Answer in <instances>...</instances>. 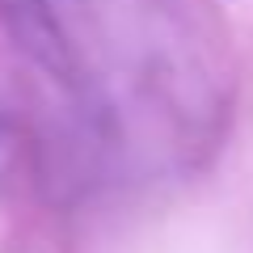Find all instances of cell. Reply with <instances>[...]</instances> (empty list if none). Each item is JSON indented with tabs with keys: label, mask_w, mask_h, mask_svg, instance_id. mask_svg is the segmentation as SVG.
<instances>
[{
	"label": "cell",
	"mask_w": 253,
	"mask_h": 253,
	"mask_svg": "<svg viewBox=\"0 0 253 253\" xmlns=\"http://www.w3.org/2000/svg\"><path fill=\"white\" fill-rule=\"evenodd\" d=\"M0 21L17 42V51L30 55L46 76L63 81L68 89L81 84V63H76V51L55 17L51 0H0Z\"/></svg>",
	"instance_id": "obj_1"
},
{
	"label": "cell",
	"mask_w": 253,
	"mask_h": 253,
	"mask_svg": "<svg viewBox=\"0 0 253 253\" xmlns=\"http://www.w3.org/2000/svg\"><path fill=\"white\" fill-rule=\"evenodd\" d=\"M13 144H17V131L0 118V173H4V165H9V156H13Z\"/></svg>",
	"instance_id": "obj_2"
}]
</instances>
